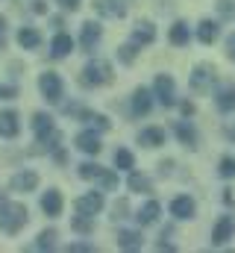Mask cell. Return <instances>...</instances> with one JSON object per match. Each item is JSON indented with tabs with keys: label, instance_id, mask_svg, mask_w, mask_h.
Returning <instances> with one entry per match:
<instances>
[{
	"label": "cell",
	"instance_id": "obj_1",
	"mask_svg": "<svg viewBox=\"0 0 235 253\" xmlns=\"http://www.w3.org/2000/svg\"><path fill=\"white\" fill-rule=\"evenodd\" d=\"M27 221H30L27 206L24 203H12L6 194H0V230L9 233V236H15Z\"/></svg>",
	"mask_w": 235,
	"mask_h": 253
},
{
	"label": "cell",
	"instance_id": "obj_2",
	"mask_svg": "<svg viewBox=\"0 0 235 253\" xmlns=\"http://www.w3.org/2000/svg\"><path fill=\"white\" fill-rule=\"evenodd\" d=\"M112 80V65L106 62V59H94V62H88L82 68V74H79V83L85 85V88H97V85H106Z\"/></svg>",
	"mask_w": 235,
	"mask_h": 253
},
{
	"label": "cell",
	"instance_id": "obj_3",
	"mask_svg": "<svg viewBox=\"0 0 235 253\" xmlns=\"http://www.w3.org/2000/svg\"><path fill=\"white\" fill-rule=\"evenodd\" d=\"M39 88H41V94H44L50 103L62 100V80H59V74H53V71H47V74L39 77Z\"/></svg>",
	"mask_w": 235,
	"mask_h": 253
},
{
	"label": "cell",
	"instance_id": "obj_4",
	"mask_svg": "<svg viewBox=\"0 0 235 253\" xmlns=\"http://www.w3.org/2000/svg\"><path fill=\"white\" fill-rule=\"evenodd\" d=\"M215 80H218V74H215L212 65H197L194 74H191V88L194 91H209Z\"/></svg>",
	"mask_w": 235,
	"mask_h": 253
},
{
	"label": "cell",
	"instance_id": "obj_5",
	"mask_svg": "<svg viewBox=\"0 0 235 253\" xmlns=\"http://www.w3.org/2000/svg\"><path fill=\"white\" fill-rule=\"evenodd\" d=\"M233 236H235V221L230 215L218 218V224H215V230H212V245H215V248H218V245H227Z\"/></svg>",
	"mask_w": 235,
	"mask_h": 253
},
{
	"label": "cell",
	"instance_id": "obj_6",
	"mask_svg": "<svg viewBox=\"0 0 235 253\" xmlns=\"http://www.w3.org/2000/svg\"><path fill=\"white\" fill-rule=\"evenodd\" d=\"M103 209V194L100 191H88V194H82V197H77V212H82V215H97Z\"/></svg>",
	"mask_w": 235,
	"mask_h": 253
},
{
	"label": "cell",
	"instance_id": "obj_7",
	"mask_svg": "<svg viewBox=\"0 0 235 253\" xmlns=\"http://www.w3.org/2000/svg\"><path fill=\"white\" fill-rule=\"evenodd\" d=\"M94 12H97L100 18H112V21H118V18L126 15V6H123L120 0H94Z\"/></svg>",
	"mask_w": 235,
	"mask_h": 253
},
{
	"label": "cell",
	"instance_id": "obj_8",
	"mask_svg": "<svg viewBox=\"0 0 235 253\" xmlns=\"http://www.w3.org/2000/svg\"><path fill=\"white\" fill-rule=\"evenodd\" d=\"M33 129H36V138H39V141H47V138H53V135H56L53 118H50V115H44V112H39V115L33 118Z\"/></svg>",
	"mask_w": 235,
	"mask_h": 253
},
{
	"label": "cell",
	"instance_id": "obj_9",
	"mask_svg": "<svg viewBox=\"0 0 235 253\" xmlns=\"http://www.w3.org/2000/svg\"><path fill=\"white\" fill-rule=\"evenodd\" d=\"M156 97H159L162 106H171L174 103V80L168 74H159L156 77Z\"/></svg>",
	"mask_w": 235,
	"mask_h": 253
},
{
	"label": "cell",
	"instance_id": "obj_10",
	"mask_svg": "<svg viewBox=\"0 0 235 253\" xmlns=\"http://www.w3.org/2000/svg\"><path fill=\"white\" fill-rule=\"evenodd\" d=\"M77 147H79L82 153H91V156H97V153L103 150L100 135H97V132H91V129H85V132H79V135H77Z\"/></svg>",
	"mask_w": 235,
	"mask_h": 253
},
{
	"label": "cell",
	"instance_id": "obj_11",
	"mask_svg": "<svg viewBox=\"0 0 235 253\" xmlns=\"http://www.w3.org/2000/svg\"><path fill=\"white\" fill-rule=\"evenodd\" d=\"M194 209H197V206H194V200H191L188 194H179V197L171 200V215H174V218H182V221H185V218H194Z\"/></svg>",
	"mask_w": 235,
	"mask_h": 253
},
{
	"label": "cell",
	"instance_id": "obj_12",
	"mask_svg": "<svg viewBox=\"0 0 235 253\" xmlns=\"http://www.w3.org/2000/svg\"><path fill=\"white\" fill-rule=\"evenodd\" d=\"M18 129H21L18 112H15V109H3V112H0V135H3V138H15Z\"/></svg>",
	"mask_w": 235,
	"mask_h": 253
},
{
	"label": "cell",
	"instance_id": "obj_13",
	"mask_svg": "<svg viewBox=\"0 0 235 253\" xmlns=\"http://www.w3.org/2000/svg\"><path fill=\"white\" fill-rule=\"evenodd\" d=\"M36 186H39V174L36 171H18L12 177V189L15 191H36Z\"/></svg>",
	"mask_w": 235,
	"mask_h": 253
},
{
	"label": "cell",
	"instance_id": "obj_14",
	"mask_svg": "<svg viewBox=\"0 0 235 253\" xmlns=\"http://www.w3.org/2000/svg\"><path fill=\"white\" fill-rule=\"evenodd\" d=\"M41 209H44L50 218L62 215V194H59L56 189H47L44 194H41Z\"/></svg>",
	"mask_w": 235,
	"mask_h": 253
},
{
	"label": "cell",
	"instance_id": "obj_15",
	"mask_svg": "<svg viewBox=\"0 0 235 253\" xmlns=\"http://www.w3.org/2000/svg\"><path fill=\"white\" fill-rule=\"evenodd\" d=\"M97 42H100V24H94V21H85V24H82V36H79V44H82V50H91Z\"/></svg>",
	"mask_w": 235,
	"mask_h": 253
},
{
	"label": "cell",
	"instance_id": "obj_16",
	"mask_svg": "<svg viewBox=\"0 0 235 253\" xmlns=\"http://www.w3.org/2000/svg\"><path fill=\"white\" fill-rule=\"evenodd\" d=\"M215 103L221 112H233L235 109V85H221L215 91Z\"/></svg>",
	"mask_w": 235,
	"mask_h": 253
},
{
	"label": "cell",
	"instance_id": "obj_17",
	"mask_svg": "<svg viewBox=\"0 0 235 253\" xmlns=\"http://www.w3.org/2000/svg\"><path fill=\"white\" fill-rule=\"evenodd\" d=\"M153 39H156V27L150 21L135 24V30H132V42L135 44H153Z\"/></svg>",
	"mask_w": 235,
	"mask_h": 253
},
{
	"label": "cell",
	"instance_id": "obj_18",
	"mask_svg": "<svg viewBox=\"0 0 235 253\" xmlns=\"http://www.w3.org/2000/svg\"><path fill=\"white\" fill-rule=\"evenodd\" d=\"M150 109H153L150 91L147 88H135V94H132V115H147Z\"/></svg>",
	"mask_w": 235,
	"mask_h": 253
},
{
	"label": "cell",
	"instance_id": "obj_19",
	"mask_svg": "<svg viewBox=\"0 0 235 253\" xmlns=\"http://www.w3.org/2000/svg\"><path fill=\"white\" fill-rule=\"evenodd\" d=\"M138 141L144 147H159V144H165V129L162 126H147V129L138 132Z\"/></svg>",
	"mask_w": 235,
	"mask_h": 253
},
{
	"label": "cell",
	"instance_id": "obj_20",
	"mask_svg": "<svg viewBox=\"0 0 235 253\" xmlns=\"http://www.w3.org/2000/svg\"><path fill=\"white\" fill-rule=\"evenodd\" d=\"M159 212H162V206H159L156 200H147L135 218H138V224H141V227H147V224H156V221H159Z\"/></svg>",
	"mask_w": 235,
	"mask_h": 253
},
{
	"label": "cell",
	"instance_id": "obj_21",
	"mask_svg": "<svg viewBox=\"0 0 235 253\" xmlns=\"http://www.w3.org/2000/svg\"><path fill=\"white\" fill-rule=\"evenodd\" d=\"M74 50V39L71 36H65V33H59V36H53V42H50V53L56 56V59H62V56H68Z\"/></svg>",
	"mask_w": 235,
	"mask_h": 253
},
{
	"label": "cell",
	"instance_id": "obj_22",
	"mask_svg": "<svg viewBox=\"0 0 235 253\" xmlns=\"http://www.w3.org/2000/svg\"><path fill=\"white\" fill-rule=\"evenodd\" d=\"M118 248L120 251H141V236L132 230H120L118 233Z\"/></svg>",
	"mask_w": 235,
	"mask_h": 253
},
{
	"label": "cell",
	"instance_id": "obj_23",
	"mask_svg": "<svg viewBox=\"0 0 235 253\" xmlns=\"http://www.w3.org/2000/svg\"><path fill=\"white\" fill-rule=\"evenodd\" d=\"M168 39H171V44H176V47H185V44H188V39H191V30H188V24L176 21L174 27H171V33H168Z\"/></svg>",
	"mask_w": 235,
	"mask_h": 253
},
{
	"label": "cell",
	"instance_id": "obj_24",
	"mask_svg": "<svg viewBox=\"0 0 235 253\" xmlns=\"http://www.w3.org/2000/svg\"><path fill=\"white\" fill-rule=\"evenodd\" d=\"M18 44H21V47H27V50L39 47V44H41L39 30H33V27H21V33H18Z\"/></svg>",
	"mask_w": 235,
	"mask_h": 253
},
{
	"label": "cell",
	"instance_id": "obj_25",
	"mask_svg": "<svg viewBox=\"0 0 235 253\" xmlns=\"http://www.w3.org/2000/svg\"><path fill=\"white\" fill-rule=\"evenodd\" d=\"M218 33H221V27H218L215 21H203V24L197 27V39H200L203 44H212V42L218 39Z\"/></svg>",
	"mask_w": 235,
	"mask_h": 253
},
{
	"label": "cell",
	"instance_id": "obj_26",
	"mask_svg": "<svg viewBox=\"0 0 235 253\" xmlns=\"http://www.w3.org/2000/svg\"><path fill=\"white\" fill-rule=\"evenodd\" d=\"M126 186H129L132 191H138V194H147V191L153 189L150 177H144V174H138V171H129V180H126Z\"/></svg>",
	"mask_w": 235,
	"mask_h": 253
},
{
	"label": "cell",
	"instance_id": "obj_27",
	"mask_svg": "<svg viewBox=\"0 0 235 253\" xmlns=\"http://www.w3.org/2000/svg\"><path fill=\"white\" fill-rule=\"evenodd\" d=\"M174 132H176V138H179L185 147H194V144H197V132H194V126H191V124L179 121V124L174 126Z\"/></svg>",
	"mask_w": 235,
	"mask_h": 253
},
{
	"label": "cell",
	"instance_id": "obj_28",
	"mask_svg": "<svg viewBox=\"0 0 235 253\" xmlns=\"http://www.w3.org/2000/svg\"><path fill=\"white\" fill-rule=\"evenodd\" d=\"M71 230H74V233H82V236H88V233L94 230V224H91V215H82V212H79V215L71 221Z\"/></svg>",
	"mask_w": 235,
	"mask_h": 253
},
{
	"label": "cell",
	"instance_id": "obj_29",
	"mask_svg": "<svg viewBox=\"0 0 235 253\" xmlns=\"http://www.w3.org/2000/svg\"><path fill=\"white\" fill-rule=\"evenodd\" d=\"M115 165L120 168V171H132V165H135V156L129 153V150H115Z\"/></svg>",
	"mask_w": 235,
	"mask_h": 253
},
{
	"label": "cell",
	"instance_id": "obj_30",
	"mask_svg": "<svg viewBox=\"0 0 235 253\" xmlns=\"http://www.w3.org/2000/svg\"><path fill=\"white\" fill-rule=\"evenodd\" d=\"M97 183H100V189L103 191H112V189H118V174H112V171H100L97 174Z\"/></svg>",
	"mask_w": 235,
	"mask_h": 253
},
{
	"label": "cell",
	"instance_id": "obj_31",
	"mask_svg": "<svg viewBox=\"0 0 235 253\" xmlns=\"http://www.w3.org/2000/svg\"><path fill=\"white\" fill-rule=\"evenodd\" d=\"M218 174H221L224 180H233V177H235V159H233V156H224V159H221Z\"/></svg>",
	"mask_w": 235,
	"mask_h": 253
},
{
	"label": "cell",
	"instance_id": "obj_32",
	"mask_svg": "<svg viewBox=\"0 0 235 253\" xmlns=\"http://www.w3.org/2000/svg\"><path fill=\"white\" fill-rule=\"evenodd\" d=\"M100 171H103V168L94 165V162H82V165H79V177H82V180H97Z\"/></svg>",
	"mask_w": 235,
	"mask_h": 253
},
{
	"label": "cell",
	"instance_id": "obj_33",
	"mask_svg": "<svg viewBox=\"0 0 235 253\" xmlns=\"http://www.w3.org/2000/svg\"><path fill=\"white\" fill-rule=\"evenodd\" d=\"M36 245H39L41 251H44V248L50 251V248L56 245V230H41V233H39V242H36Z\"/></svg>",
	"mask_w": 235,
	"mask_h": 253
},
{
	"label": "cell",
	"instance_id": "obj_34",
	"mask_svg": "<svg viewBox=\"0 0 235 253\" xmlns=\"http://www.w3.org/2000/svg\"><path fill=\"white\" fill-rule=\"evenodd\" d=\"M135 47H138V44H135V42H132V44H123V47H120V50H118V56H120V62H132V59H135Z\"/></svg>",
	"mask_w": 235,
	"mask_h": 253
},
{
	"label": "cell",
	"instance_id": "obj_35",
	"mask_svg": "<svg viewBox=\"0 0 235 253\" xmlns=\"http://www.w3.org/2000/svg\"><path fill=\"white\" fill-rule=\"evenodd\" d=\"M18 97V88L15 85H0V100H12Z\"/></svg>",
	"mask_w": 235,
	"mask_h": 253
},
{
	"label": "cell",
	"instance_id": "obj_36",
	"mask_svg": "<svg viewBox=\"0 0 235 253\" xmlns=\"http://www.w3.org/2000/svg\"><path fill=\"white\" fill-rule=\"evenodd\" d=\"M68 251H74V253H88V251H94L91 245H82V242H77V245H71Z\"/></svg>",
	"mask_w": 235,
	"mask_h": 253
},
{
	"label": "cell",
	"instance_id": "obj_37",
	"mask_svg": "<svg viewBox=\"0 0 235 253\" xmlns=\"http://www.w3.org/2000/svg\"><path fill=\"white\" fill-rule=\"evenodd\" d=\"M59 6H62V9H71V12H74V9H79V0H56Z\"/></svg>",
	"mask_w": 235,
	"mask_h": 253
},
{
	"label": "cell",
	"instance_id": "obj_38",
	"mask_svg": "<svg viewBox=\"0 0 235 253\" xmlns=\"http://www.w3.org/2000/svg\"><path fill=\"white\" fill-rule=\"evenodd\" d=\"M126 215V200H118L115 203V218H123Z\"/></svg>",
	"mask_w": 235,
	"mask_h": 253
},
{
	"label": "cell",
	"instance_id": "obj_39",
	"mask_svg": "<svg viewBox=\"0 0 235 253\" xmlns=\"http://www.w3.org/2000/svg\"><path fill=\"white\" fill-rule=\"evenodd\" d=\"M227 56H230V59H235V33L230 36V42H227Z\"/></svg>",
	"mask_w": 235,
	"mask_h": 253
},
{
	"label": "cell",
	"instance_id": "obj_40",
	"mask_svg": "<svg viewBox=\"0 0 235 253\" xmlns=\"http://www.w3.org/2000/svg\"><path fill=\"white\" fill-rule=\"evenodd\" d=\"M3 36H6V18L0 15V42H3Z\"/></svg>",
	"mask_w": 235,
	"mask_h": 253
}]
</instances>
